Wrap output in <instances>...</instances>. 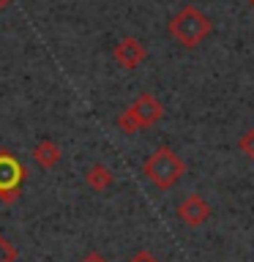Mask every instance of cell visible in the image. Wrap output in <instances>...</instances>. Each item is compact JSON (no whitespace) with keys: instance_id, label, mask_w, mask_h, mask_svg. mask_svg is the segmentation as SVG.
I'll return each mask as SVG.
<instances>
[{"instance_id":"obj_1","label":"cell","mask_w":254,"mask_h":262,"mask_svg":"<svg viewBox=\"0 0 254 262\" xmlns=\"http://www.w3.org/2000/svg\"><path fill=\"white\" fill-rule=\"evenodd\" d=\"M142 175L159 188V191H170L180 178L186 175V161L172 150V147L161 145L145 159L142 164Z\"/></svg>"},{"instance_id":"obj_2","label":"cell","mask_w":254,"mask_h":262,"mask_svg":"<svg viewBox=\"0 0 254 262\" xmlns=\"http://www.w3.org/2000/svg\"><path fill=\"white\" fill-rule=\"evenodd\" d=\"M170 36L178 41L180 47H200L205 38L210 36V19L205 16L197 6H183L180 11L170 19Z\"/></svg>"},{"instance_id":"obj_3","label":"cell","mask_w":254,"mask_h":262,"mask_svg":"<svg viewBox=\"0 0 254 262\" xmlns=\"http://www.w3.org/2000/svg\"><path fill=\"white\" fill-rule=\"evenodd\" d=\"M126 110L134 115V120L139 123V128H151L164 118V104L153 93H139Z\"/></svg>"},{"instance_id":"obj_4","label":"cell","mask_w":254,"mask_h":262,"mask_svg":"<svg viewBox=\"0 0 254 262\" xmlns=\"http://www.w3.org/2000/svg\"><path fill=\"white\" fill-rule=\"evenodd\" d=\"M112 57H115V63H118L120 69L134 71V69H139V66L145 63L147 49H145V44H142L139 38H134V36H126V38H120L118 44H115V49H112Z\"/></svg>"},{"instance_id":"obj_5","label":"cell","mask_w":254,"mask_h":262,"mask_svg":"<svg viewBox=\"0 0 254 262\" xmlns=\"http://www.w3.org/2000/svg\"><path fill=\"white\" fill-rule=\"evenodd\" d=\"M178 219L183 221L186 227L197 229V227H202L205 221L210 219V205L205 202L200 194H188V196H183V200H180V205H178Z\"/></svg>"},{"instance_id":"obj_6","label":"cell","mask_w":254,"mask_h":262,"mask_svg":"<svg viewBox=\"0 0 254 262\" xmlns=\"http://www.w3.org/2000/svg\"><path fill=\"white\" fill-rule=\"evenodd\" d=\"M60 159H63V150H60V145H57V142H52V139H38L36 147H33V161H36L41 169L57 167Z\"/></svg>"},{"instance_id":"obj_7","label":"cell","mask_w":254,"mask_h":262,"mask_svg":"<svg viewBox=\"0 0 254 262\" xmlns=\"http://www.w3.org/2000/svg\"><path fill=\"white\" fill-rule=\"evenodd\" d=\"M25 178L22 164L11 153H0V188H16Z\"/></svg>"},{"instance_id":"obj_8","label":"cell","mask_w":254,"mask_h":262,"mask_svg":"<svg viewBox=\"0 0 254 262\" xmlns=\"http://www.w3.org/2000/svg\"><path fill=\"white\" fill-rule=\"evenodd\" d=\"M85 180H88V186L93 188L96 194H101V191H107V188L115 183V175H112V169L107 167V164H93V167L88 169Z\"/></svg>"},{"instance_id":"obj_9","label":"cell","mask_w":254,"mask_h":262,"mask_svg":"<svg viewBox=\"0 0 254 262\" xmlns=\"http://www.w3.org/2000/svg\"><path fill=\"white\" fill-rule=\"evenodd\" d=\"M19 259V251H16V246L8 241V237L0 232V262H16Z\"/></svg>"},{"instance_id":"obj_10","label":"cell","mask_w":254,"mask_h":262,"mask_svg":"<svg viewBox=\"0 0 254 262\" xmlns=\"http://www.w3.org/2000/svg\"><path fill=\"white\" fill-rule=\"evenodd\" d=\"M115 123H118V128L123 131V134H137V131H139V123L134 120V115H131L129 110H123Z\"/></svg>"},{"instance_id":"obj_11","label":"cell","mask_w":254,"mask_h":262,"mask_svg":"<svg viewBox=\"0 0 254 262\" xmlns=\"http://www.w3.org/2000/svg\"><path fill=\"white\" fill-rule=\"evenodd\" d=\"M238 147H241V153L246 156V159L254 161V128H249L241 139H238Z\"/></svg>"},{"instance_id":"obj_12","label":"cell","mask_w":254,"mask_h":262,"mask_svg":"<svg viewBox=\"0 0 254 262\" xmlns=\"http://www.w3.org/2000/svg\"><path fill=\"white\" fill-rule=\"evenodd\" d=\"M16 200H19V186L16 188H0V202L3 205H14Z\"/></svg>"},{"instance_id":"obj_13","label":"cell","mask_w":254,"mask_h":262,"mask_svg":"<svg viewBox=\"0 0 254 262\" xmlns=\"http://www.w3.org/2000/svg\"><path fill=\"white\" fill-rule=\"evenodd\" d=\"M129 262H159V259H156L151 251H145V249H142V251H137V254H134V257H131Z\"/></svg>"},{"instance_id":"obj_14","label":"cell","mask_w":254,"mask_h":262,"mask_svg":"<svg viewBox=\"0 0 254 262\" xmlns=\"http://www.w3.org/2000/svg\"><path fill=\"white\" fill-rule=\"evenodd\" d=\"M82 262H107V257H104V254H98V251H90V254L82 257Z\"/></svg>"},{"instance_id":"obj_15","label":"cell","mask_w":254,"mask_h":262,"mask_svg":"<svg viewBox=\"0 0 254 262\" xmlns=\"http://www.w3.org/2000/svg\"><path fill=\"white\" fill-rule=\"evenodd\" d=\"M11 3H14V0H0V11H3V8H8Z\"/></svg>"}]
</instances>
